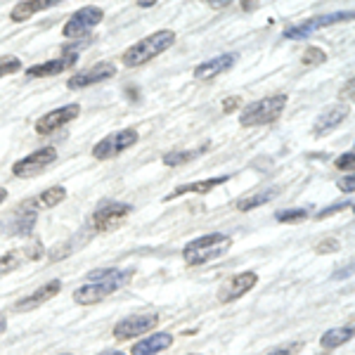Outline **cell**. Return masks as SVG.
<instances>
[{
	"mask_svg": "<svg viewBox=\"0 0 355 355\" xmlns=\"http://www.w3.org/2000/svg\"><path fill=\"white\" fill-rule=\"evenodd\" d=\"M173 45H175V31L164 28V31H157V33H152V36L137 41L135 45H130V48L121 55V62H123V67H128V69L147 64L150 60L166 53V50L173 48Z\"/></svg>",
	"mask_w": 355,
	"mask_h": 355,
	"instance_id": "6da1fadb",
	"label": "cell"
},
{
	"mask_svg": "<svg viewBox=\"0 0 355 355\" xmlns=\"http://www.w3.org/2000/svg\"><path fill=\"white\" fill-rule=\"evenodd\" d=\"M232 246V237L227 232H209L204 237H197L182 249V259L187 266H204V263L218 259Z\"/></svg>",
	"mask_w": 355,
	"mask_h": 355,
	"instance_id": "7a4b0ae2",
	"label": "cell"
},
{
	"mask_svg": "<svg viewBox=\"0 0 355 355\" xmlns=\"http://www.w3.org/2000/svg\"><path fill=\"white\" fill-rule=\"evenodd\" d=\"M287 95L277 93V95H268V97H261V100L251 102L246 105L242 114H239V123L244 128H256V125H266V123H272L282 116L284 107H287Z\"/></svg>",
	"mask_w": 355,
	"mask_h": 355,
	"instance_id": "3957f363",
	"label": "cell"
},
{
	"mask_svg": "<svg viewBox=\"0 0 355 355\" xmlns=\"http://www.w3.org/2000/svg\"><path fill=\"white\" fill-rule=\"evenodd\" d=\"M351 19H353V10H346V12L320 15V17H313V19L299 21V24H294V26H287L282 31V36L289 38V41H303V38H308L311 33L320 31V28L331 26V24H339V21H351Z\"/></svg>",
	"mask_w": 355,
	"mask_h": 355,
	"instance_id": "277c9868",
	"label": "cell"
},
{
	"mask_svg": "<svg viewBox=\"0 0 355 355\" xmlns=\"http://www.w3.org/2000/svg\"><path fill=\"white\" fill-rule=\"evenodd\" d=\"M137 140H140V135H137L135 128H123V130H119V133L102 137V140L93 147V157L100 159V162H105V159H114L121 152L128 150V147H133Z\"/></svg>",
	"mask_w": 355,
	"mask_h": 355,
	"instance_id": "5b68a950",
	"label": "cell"
},
{
	"mask_svg": "<svg viewBox=\"0 0 355 355\" xmlns=\"http://www.w3.org/2000/svg\"><path fill=\"white\" fill-rule=\"evenodd\" d=\"M105 19V12L102 8H95V5H88V8H81L78 12H73L69 17V21L64 24V38H83L88 36L93 28Z\"/></svg>",
	"mask_w": 355,
	"mask_h": 355,
	"instance_id": "8992f818",
	"label": "cell"
},
{
	"mask_svg": "<svg viewBox=\"0 0 355 355\" xmlns=\"http://www.w3.org/2000/svg\"><path fill=\"white\" fill-rule=\"evenodd\" d=\"M57 159V150L55 147H43V150H36L31 154H26L24 159L12 164V173L17 178H33L38 173H43L50 164H55Z\"/></svg>",
	"mask_w": 355,
	"mask_h": 355,
	"instance_id": "52a82bcc",
	"label": "cell"
},
{
	"mask_svg": "<svg viewBox=\"0 0 355 355\" xmlns=\"http://www.w3.org/2000/svg\"><path fill=\"white\" fill-rule=\"evenodd\" d=\"M159 324V315L147 313V315H130V318H123L121 322L114 327V339L116 341H128V339H137V336L147 334L150 329H154Z\"/></svg>",
	"mask_w": 355,
	"mask_h": 355,
	"instance_id": "ba28073f",
	"label": "cell"
},
{
	"mask_svg": "<svg viewBox=\"0 0 355 355\" xmlns=\"http://www.w3.org/2000/svg\"><path fill=\"white\" fill-rule=\"evenodd\" d=\"M133 211V206L130 204H119V202H110L105 206H100V209L95 211L93 216V225L97 232H112L116 230L121 223L128 218V214Z\"/></svg>",
	"mask_w": 355,
	"mask_h": 355,
	"instance_id": "9c48e42d",
	"label": "cell"
},
{
	"mask_svg": "<svg viewBox=\"0 0 355 355\" xmlns=\"http://www.w3.org/2000/svg\"><path fill=\"white\" fill-rule=\"evenodd\" d=\"M256 284H259V275L254 270H244V272L234 275L232 279H227L218 289V303H232V301L242 299V296L249 294Z\"/></svg>",
	"mask_w": 355,
	"mask_h": 355,
	"instance_id": "30bf717a",
	"label": "cell"
},
{
	"mask_svg": "<svg viewBox=\"0 0 355 355\" xmlns=\"http://www.w3.org/2000/svg\"><path fill=\"white\" fill-rule=\"evenodd\" d=\"M81 114V105H64V107H60V110H53V112H48L45 116H41L36 121V133L38 135H50V133H55V130H60L62 125H67L69 121H73V119Z\"/></svg>",
	"mask_w": 355,
	"mask_h": 355,
	"instance_id": "8fae6325",
	"label": "cell"
},
{
	"mask_svg": "<svg viewBox=\"0 0 355 355\" xmlns=\"http://www.w3.org/2000/svg\"><path fill=\"white\" fill-rule=\"evenodd\" d=\"M119 289H123L119 282H88L81 289L73 291V301L81 303V306H95V303L105 301L107 296Z\"/></svg>",
	"mask_w": 355,
	"mask_h": 355,
	"instance_id": "7c38bea8",
	"label": "cell"
},
{
	"mask_svg": "<svg viewBox=\"0 0 355 355\" xmlns=\"http://www.w3.org/2000/svg\"><path fill=\"white\" fill-rule=\"evenodd\" d=\"M114 73H116V67H114L112 62H100V64L90 67L88 71H81V73H76V76H71L67 85L71 90H81V88H88V85L107 81Z\"/></svg>",
	"mask_w": 355,
	"mask_h": 355,
	"instance_id": "4fadbf2b",
	"label": "cell"
},
{
	"mask_svg": "<svg viewBox=\"0 0 355 355\" xmlns=\"http://www.w3.org/2000/svg\"><path fill=\"white\" fill-rule=\"evenodd\" d=\"M78 55L76 50H71V53H64L62 57H57V60H50L45 62V64H33L26 69V78H45V76H57V73L67 71V69H71L76 64Z\"/></svg>",
	"mask_w": 355,
	"mask_h": 355,
	"instance_id": "5bb4252c",
	"label": "cell"
},
{
	"mask_svg": "<svg viewBox=\"0 0 355 355\" xmlns=\"http://www.w3.org/2000/svg\"><path fill=\"white\" fill-rule=\"evenodd\" d=\"M234 62H237V55L234 53H225V55L214 57V60H206L194 69V78H197V81H211V78H218L220 73L230 71V69L234 67Z\"/></svg>",
	"mask_w": 355,
	"mask_h": 355,
	"instance_id": "9a60e30c",
	"label": "cell"
},
{
	"mask_svg": "<svg viewBox=\"0 0 355 355\" xmlns=\"http://www.w3.org/2000/svg\"><path fill=\"white\" fill-rule=\"evenodd\" d=\"M62 291V282L60 279H50L48 284H43V287H38L33 294H28L24 296V299H19L15 303V311L17 313H21V311H33V308H38V306H43L45 301H50V299H55L57 294Z\"/></svg>",
	"mask_w": 355,
	"mask_h": 355,
	"instance_id": "2e32d148",
	"label": "cell"
},
{
	"mask_svg": "<svg viewBox=\"0 0 355 355\" xmlns=\"http://www.w3.org/2000/svg\"><path fill=\"white\" fill-rule=\"evenodd\" d=\"M348 116V107L346 105H336V107H329L327 112H322L318 119H315L313 123V135L315 137H322L331 133L334 128H339V125L346 121Z\"/></svg>",
	"mask_w": 355,
	"mask_h": 355,
	"instance_id": "e0dca14e",
	"label": "cell"
},
{
	"mask_svg": "<svg viewBox=\"0 0 355 355\" xmlns=\"http://www.w3.org/2000/svg\"><path fill=\"white\" fill-rule=\"evenodd\" d=\"M227 180H230V175H218V178H206V180H199V182H190V185H180L171 194H166V202L185 197V194H209V192H214L216 187L225 185Z\"/></svg>",
	"mask_w": 355,
	"mask_h": 355,
	"instance_id": "ac0fdd59",
	"label": "cell"
},
{
	"mask_svg": "<svg viewBox=\"0 0 355 355\" xmlns=\"http://www.w3.org/2000/svg\"><path fill=\"white\" fill-rule=\"evenodd\" d=\"M171 343H173V336H171L168 331H157V334L133 343L130 355H157V353L166 351V348H171Z\"/></svg>",
	"mask_w": 355,
	"mask_h": 355,
	"instance_id": "d6986e66",
	"label": "cell"
},
{
	"mask_svg": "<svg viewBox=\"0 0 355 355\" xmlns=\"http://www.w3.org/2000/svg\"><path fill=\"white\" fill-rule=\"evenodd\" d=\"M55 0H28V3H17L12 10H10V19L12 21H28L33 15L43 12V10L55 8Z\"/></svg>",
	"mask_w": 355,
	"mask_h": 355,
	"instance_id": "ffe728a7",
	"label": "cell"
},
{
	"mask_svg": "<svg viewBox=\"0 0 355 355\" xmlns=\"http://www.w3.org/2000/svg\"><path fill=\"white\" fill-rule=\"evenodd\" d=\"M279 194V187H270V190H261V192H254L249 194V197H242L237 199V204H234V209L239 211V214H246V211H254L259 209V206L272 202L275 197Z\"/></svg>",
	"mask_w": 355,
	"mask_h": 355,
	"instance_id": "44dd1931",
	"label": "cell"
},
{
	"mask_svg": "<svg viewBox=\"0 0 355 355\" xmlns=\"http://www.w3.org/2000/svg\"><path fill=\"white\" fill-rule=\"evenodd\" d=\"M33 225H36V211L26 204L24 209H17L12 223H10V230H12V234H28L33 230Z\"/></svg>",
	"mask_w": 355,
	"mask_h": 355,
	"instance_id": "7402d4cb",
	"label": "cell"
},
{
	"mask_svg": "<svg viewBox=\"0 0 355 355\" xmlns=\"http://www.w3.org/2000/svg\"><path fill=\"white\" fill-rule=\"evenodd\" d=\"M64 199H67L64 187H50V190H45L43 194H38L36 199H31L28 206H31V209H53V206L62 204Z\"/></svg>",
	"mask_w": 355,
	"mask_h": 355,
	"instance_id": "603a6c76",
	"label": "cell"
},
{
	"mask_svg": "<svg viewBox=\"0 0 355 355\" xmlns=\"http://www.w3.org/2000/svg\"><path fill=\"white\" fill-rule=\"evenodd\" d=\"M351 339H353V327L351 324H346V327L327 329L322 336H320V343H322V348H339Z\"/></svg>",
	"mask_w": 355,
	"mask_h": 355,
	"instance_id": "cb8c5ba5",
	"label": "cell"
},
{
	"mask_svg": "<svg viewBox=\"0 0 355 355\" xmlns=\"http://www.w3.org/2000/svg\"><path fill=\"white\" fill-rule=\"evenodd\" d=\"M206 147L209 145H204V147H199V150H185V152H168V154H164V164L166 166H185V164H190V162H194V159L202 154Z\"/></svg>",
	"mask_w": 355,
	"mask_h": 355,
	"instance_id": "d4e9b609",
	"label": "cell"
},
{
	"mask_svg": "<svg viewBox=\"0 0 355 355\" xmlns=\"http://www.w3.org/2000/svg\"><path fill=\"white\" fill-rule=\"evenodd\" d=\"M21 261H26V251H8L5 256H0V275L17 270L21 266Z\"/></svg>",
	"mask_w": 355,
	"mask_h": 355,
	"instance_id": "484cf974",
	"label": "cell"
},
{
	"mask_svg": "<svg viewBox=\"0 0 355 355\" xmlns=\"http://www.w3.org/2000/svg\"><path fill=\"white\" fill-rule=\"evenodd\" d=\"M308 209H284V211H277L275 214V218L277 223H301L308 218Z\"/></svg>",
	"mask_w": 355,
	"mask_h": 355,
	"instance_id": "4316f807",
	"label": "cell"
},
{
	"mask_svg": "<svg viewBox=\"0 0 355 355\" xmlns=\"http://www.w3.org/2000/svg\"><path fill=\"white\" fill-rule=\"evenodd\" d=\"M327 60V53H324L322 48H315V45H311V48L303 53V64L306 67H315V64H322V62Z\"/></svg>",
	"mask_w": 355,
	"mask_h": 355,
	"instance_id": "83f0119b",
	"label": "cell"
},
{
	"mask_svg": "<svg viewBox=\"0 0 355 355\" xmlns=\"http://www.w3.org/2000/svg\"><path fill=\"white\" fill-rule=\"evenodd\" d=\"M21 69V62L17 57H0V78L10 76V73H17Z\"/></svg>",
	"mask_w": 355,
	"mask_h": 355,
	"instance_id": "f1b7e54d",
	"label": "cell"
},
{
	"mask_svg": "<svg viewBox=\"0 0 355 355\" xmlns=\"http://www.w3.org/2000/svg\"><path fill=\"white\" fill-rule=\"evenodd\" d=\"M351 199H346V202H336V204H331L327 206V209H322L320 214H315V218L318 220H322V218H327V216H334V214H339V211H346V209H351Z\"/></svg>",
	"mask_w": 355,
	"mask_h": 355,
	"instance_id": "f546056e",
	"label": "cell"
},
{
	"mask_svg": "<svg viewBox=\"0 0 355 355\" xmlns=\"http://www.w3.org/2000/svg\"><path fill=\"white\" fill-rule=\"evenodd\" d=\"M301 351H303V343L301 341H294V343H284V346L272 348V351L266 353V355H299Z\"/></svg>",
	"mask_w": 355,
	"mask_h": 355,
	"instance_id": "4dcf8cb0",
	"label": "cell"
},
{
	"mask_svg": "<svg viewBox=\"0 0 355 355\" xmlns=\"http://www.w3.org/2000/svg\"><path fill=\"white\" fill-rule=\"evenodd\" d=\"M334 166H336V168H339V171H348V173H351L353 166H355V157H353V152L341 154V157L334 162Z\"/></svg>",
	"mask_w": 355,
	"mask_h": 355,
	"instance_id": "1f68e13d",
	"label": "cell"
},
{
	"mask_svg": "<svg viewBox=\"0 0 355 355\" xmlns=\"http://www.w3.org/2000/svg\"><path fill=\"white\" fill-rule=\"evenodd\" d=\"M339 249V242H336V239H322V242H320L318 246H315V251H318V254H334V251Z\"/></svg>",
	"mask_w": 355,
	"mask_h": 355,
	"instance_id": "d6a6232c",
	"label": "cell"
},
{
	"mask_svg": "<svg viewBox=\"0 0 355 355\" xmlns=\"http://www.w3.org/2000/svg\"><path fill=\"white\" fill-rule=\"evenodd\" d=\"M239 107V97H227L225 102H223V112H234Z\"/></svg>",
	"mask_w": 355,
	"mask_h": 355,
	"instance_id": "836d02e7",
	"label": "cell"
},
{
	"mask_svg": "<svg viewBox=\"0 0 355 355\" xmlns=\"http://www.w3.org/2000/svg\"><path fill=\"white\" fill-rule=\"evenodd\" d=\"M339 190L341 192H353V175L341 178V180H339Z\"/></svg>",
	"mask_w": 355,
	"mask_h": 355,
	"instance_id": "e575fe53",
	"label": "cell"
},
{
	"mask_svg": "<svg viewBox=\"0 0 355 355\" xmlns=\"http://www.w3.org/2000/svg\"><path fill=\"white\" fill-rule=\"evenodd\" d=\"M353 97V78H348V85H343L341 90V100H351Z\"/></svg>",
	"mask_w": 355,
	"mask_h": 355,
	"instance_id": "d590c367",
	"label": "cell"
},
{
	"mask_svg": "<svg viewBox=\"0 0 355 355\" xmlns=\"http://www.w3.org/2000/svg\"><path fill=\"white\" fill-rule=\"evenodd\" d=\"M5 327H8V318H5V315L0 313V334L5 331Z\"/></svg>",
	"mask_w": 355,
	"mask_h": 355,
	"instance_id": "8d00e7d4",
	"label": "cell"
},
{
	"mask_svg": "<svg viewBox=\"0 0 355 355\" xmlns=\"http://www.w3.org/2000/svg\"><path fill=\"white\" fill-rule=\"evenodd\" d=\"M211 8H225L227 5V0H216V3H209Z\"/></svg>",
	"mask_w": 355,
	"mask_h": 355,
	"instance_id": "74e56055",
	"label": "cell"
},
{
	"mask_svg": "<svg viewBox=\"0 0 355 355\" xmlns=\"http://www.w3.org/2000/svg\"><path fill=\"white\" fill-rule=\"evenodd\" d=\"M5 199H8V190H5V187H0V204H3Z\"/></svg>",
	"mask_w": 355,
	"mask_h": 355,
	"instance_id": "f35d334b",
	"label": "cell"
},
{
	"mask_svg": "<svg viewBox=\"0 0 355 355\" xmlns=\"http://www.w3.org/2000/svg\"><path fill=\"white\" fill-rule=\"evenodd\" d=\"M152 5H154V0H142L140 8H152Z\"/></svg>",
	"mask_w": 355,
	"mask_h": 355,
	"instance_id": "ab89813d",
	"label": "cell"
},
{
	"mask_svg": "<svg viewBox=\"0 0 355 355\" xmlns=\"http://www.w3.org/2000/svg\"><path fill=\"white\" fill-rule=\"evenodd\" d=\"M112 355H123V353H112Z\"/></svg>",
	"mask_w": 355,
	"mask_h": 355,
	"instance_id": "60d3db41",
	"label": "cell"
}]
</instances>
